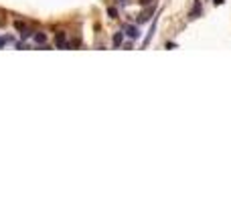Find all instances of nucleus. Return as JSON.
<instances>
[{
    "instance_id": "obj_1",
    "label": "nucleus",
    "mask_w": 231,
    "mask_h": 202,
    "mask_svg": "<svg viewBox=\"0 0 231 202\" xmlns=\"http://www.w3.org/2000/svg\"><path fill=\"white\" fill-rule=\"evenodd\" d=\"M124 32H126V37H130V38H138L140 37L138 27H134V24H126V27H124Z\"/></svg>"
},
{
    "instance_id": "obj_2",
    "label": "nucleus",
    "mask_w": 231,
    "mask_h": 202,
    "mask_svg": "<svg viewBox=\"0 0 231 202\" xmlns=\"http://www.w3.org/2000/svg\"><path fill=\"white\" fill-rule=\"evenodd\" d=\"M201 16V0H195V4H192V10L189 12V20H195Z\"/></svg>"
},
{
    "instance_id": "obj_3",
    "label": "nucleus",
    "mask_w": 231,
    "mask_h": 202,
    "mask_svg": "<svg viewBox=\"0 0 231 202\" xmlns=\"http://www.w3.org/2000/svg\"><path fill=\"white\" fill-rule=\"evenodd\" d=\"M55 45H57L59 49H65V47H67V42H65V32H63V31L57 32V37H55Z\"/></svg>"
},
{
    "instance_id": "obj_4",
    "label": "nucleus",
    "mask_w": 231,
    "mask_h": 202,
    "mask_svg": "<svg viewBox=\"0 0 231 202\" xmlns=\"http://www.w3.org/2000/svg\"><path fill=\"white\" fill-rule=\"evenodd\" d=\"M122 41H124V32H116V34H114V38H112L114 49H120V47H122Z\"/></svg>"
},
{
    "instance_id": "obj_5",
    "label": "nucleus",
    "mask_w": 231,
    "mask_h": 202,
    "mask_svg": "<svg viewBox=\"0 0 231 202\" xmlns=\"http://www.w3.org/2000/svg\"><path fill=\"white\" fill-rule=\"evenodd\" d=\"M33 37H35V41L38 42V45H43V47H45V49H49V47L45 45V42H47V34H45V32H35V34H33Z\"/></svg>"
},
{
    "instance_id": "obj_6",
    "label": "nucleus",
    "mask_w": 231,
    "mask_h": 202,
    "mask_svg": "<svg viewBox=\"0 0 231 202\" xmlns=\"http://www.w3.org/2000/svg\"><path fill=\"white\" fill-rule=\"evenodd\" d=\"M14 28H16V31H20V32H23V31H27V24H24V22H20V20H14Z\"/></svg>"
},
{
    "instance_id": "obj_7",
    "label": "nucleus",
    "mask_w": 231,
    "mask_h": 202,
    "mask_svg": "<svg viewBox=\"0 0 231 202\" xmlns=\"http://www.w3.org/2000/svg\"><path fill=\"white\" fill-rule=\"evenodd\" d=\"M156 31V22H152V27H150V32H148V37H146V41H144V47L148 45V42H150V38H152V32Z\"/></svg>"
},
{
    "instance_id": "obj_8",
    "label": "nucleus",
    "mask_w": 231,
    "mask_h": 202,
    "mask_svg": "<svg viewBox=\"0 0 231 202\" xmlns=\"http://www.w3.org/2000/svg\"><path fill=\"white\" fill-rule=\"evenodd\" d=\"M108 16H110V18H118V10H116L114 6H110L108 8Z\"/></svg>"
},
{
    "instance_id": "obj_9",
    "label": "nucleus",
    "mask_w": 231,
    "mask_h": 202,
    "mask_svg": "<svg viewBox=\"0 0 231 202\" xmlns=\"http://www.w3.org/2000/svg\"><path fill=\"white\" fill-rule=\"evenodd\" d=\"M8 41H12V38H10V37H2V38H0V49H2V47L6 45Z\"/></svg>"
},
{
    "instance_id": "obj_10",
    "label": "nucleus",
    "mask_w": 231,
    "mask_h": 202,
    "mask_svg": "<svg viewBox=\"0 0 231 202\" xmlns=\"http://www.w3.org/2000/svg\"><path fill=\"white\" fill-rule=\"evenodd\" d=\"M140 4H142V6H148V4H150V0H140Z\"/></svg>"
}]
</instances>
